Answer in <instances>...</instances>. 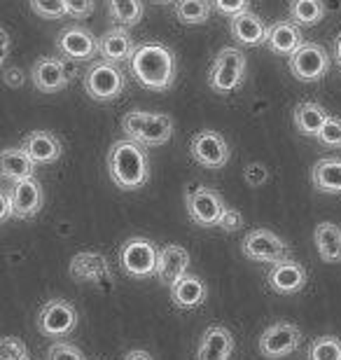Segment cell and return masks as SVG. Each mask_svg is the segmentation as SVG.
Wrapping results in <instances>:
<instances>
[{
  "label": "cell",
  "instance_id": "6da1fadb",
  "mask_svg": "<svg viewBox=\"0 0 341 360\" xmlns=\"http://www.w3.org/2000/svg\"><path fill=\"white\" fill-rule=\"evenodd\" d=\"M131 75L138 84L150 91H166L176 82L178 61L171 47L164 42H143L136 47L134 59L129 61Z\"/></svg>",
  "mask_w": 341,
  "mask_h": 360
},
{
  "label": "cell",
  "instance_id": "7a4b0ae2",
  "mask_svg": "<svg viewBox=\"0 0 341 360\" xmlns=\"http://www.w3.org/2000/svg\"><path fill=\"white\" fill-rule=\"evenodd\" d=\"M108 174L120 190L134 192L145 187L150 180V160L145 148L131 139L115 141L108 153Z\"/></svg>",
  "mask_w": 341,
  "mask_h": 360
},
{
  "label": "cell",
  "instance_id": "3957f363",
  "mask_svg": "<svg viewBox=\"0 0 341 360\" xmlns=\"http://www.w3.org/2000/svg\"><path fill=\"white\" fill-rule=\"evenodd\" d=\"M122 129L131 141L143 148H159L173 139V120L169 115L131 110L122 117Z\"/></svg>",
  "mask_w": 341,
  "mask_h": 360
},
{
  "label": "cell",
  "instance_id": "277c9868",
  "mask_svg": "<svg viewBox=\"0 0 341 360\" xmlns=\"http://www.w3.org/2000/svg\"><path fill=\"white\" fill-rule=\"evenodd\" d=\"M245 54L238 47H222L217 52L213 66L208 73V87L215 89L217 94H231L236 91L245 80Z\"/></svg>",
  "mask_w": 341,
  "mask_h": 360
},
{
  "label": "cell",
  "instance_id": "5b68a950",
  "mask_svg": "<svg viewBox=\"0 0 341 360\" xmlns=\"http://www.w3.org/2000/svg\"><path fill=\"white\" fill-rule=\"evenodd\" d=\"M84 91L89 94L94 101H112L117 98L127 87V75L122 73L117 63L110 61H94L89 68L84 70Z\"/></svg>",
  "mask_w": 341,
  "mask_h": 360
},
{
  "label": "cell",
  "instance_id": "8992f818",
  "mask_svg": "<svg viewBox=\"0 0 341 360\" xmlns=\"http://www.w3.org/2000/svg\"><path fill=\"white\" fill-rule=\"evenodd\" d=\"M241 253L252 262L278 264L283 260H290V246L271 229H252L245 234L241 241Z\"/></svg>",
  "mask_w": 341,
  "mask_h": 360
},
{
  "label": "cell",
  "instance_id": "52a82bcc",
  "mask_svg": "<svg viewBox=\"0 0 341 360\" xmlns=\"http://www.w3.org/2000/svg\"><path fill=\"white\" fill-rule=\"evenodd\" d=\"M159 248L145 236H134L120 250V262L131 278H148L157 274Z\"/></svg>",
  "mask_w": 341,
  "mask_h": 360
},
{
  "label": "cell",
  "instance_id": "ba28073f",
  "mask_svg": "<svg viewBox=\"0 0 341 360\" xmlns=\"http://www.w3.org/2000/svg\"><path fill=\"white\" fill-rule=\"evenodd\" d=\"M290 73L302 82H318L330 70V54L318 42H304L297 52L288 59Z\"/></svg>",
  "mask_w": 341,
  "mask_h": 360
},
{
  "label": "cell",
  "instance_id": "9c48e42d",
  "mask_svg": "<svg viewBox=\"0 0 341 360\" xmlns=\"http://www.w3.org/2000/svg\"><path fill=\"white\" fill-rule=\"evenodd\" d=\"M302 344V330L290 321H278L269 326L259 337V354L266 360H281L295 354Z\"/></svg>",
  "mask_w": 341,
  "mask_h": 360
},
{
  "label": "cell",
  "instance_id": "30bf717a",
  "mask_svg": "<svg viewBox=\"0 0 341 360\" xmlns=\"http://www.w3.org/2000/svg\"><path fill=\"white\" fill-rule=\"evenodd\" d=\"M185 204H187V215L192 218V222H197L199 227H206V229L220 225L222 211L227 208L220 197V192L210 190V187H204V185L187 192Z\"/></svg>",
  "mask_w": 341,
  "mask_h": 360
},
{
  "label": "cell",
  "instance_id": "8fae6325",
  "mask_svg": "<svg viewBox=\"0 0 341 360\" xmlns=\"http://www.w3.org/2000/svg\"><path fill=\"white\" fill-rule=\"evenodd\" d=\"M77 328V311L75 307L66 300H49L45 307L40 309L38 314V333L42 337H52V340H59V337L70 335L72 330Z\"/></svg>",
  "mask_w": 341,
  "mask_h": 360
},
{
  "label": "cell",
  "instance_id": "7c38bea8",
  "mask_svg": "<svg viewBox=\"0 0 341 360\" xmlns=\"http://www.w3.org/2000/svg\"><path fill=\"white\" fill-rule=\"evenodd\" d=\"M56 52L75 63L91 61L98 54V38L86 26H66L56 35Z\"/></svg>",
  "mask_w": 341,
  "mask_h": 360
},
{
  "label": "cell",
  "instance_id": "4fadbf2b",
  "mask_svg": "<svg viewBox=\"0 0 341 360\" xmlns=\"http://www.w3.org/2000/svg\"><path fill=\"white\" fill-rule=\"evenodd\" d=\"M68 271L72 281H77V283H94L105 288L115 283L108 257L101 253H91V250H82V253L72 255Z\"/></svg>",
  "mask_w": 341,
  "mask_h": 360
},
{
  "label": "cell",
  "instance_id": "5bb4252c",
  "mask_svg": "<svg viewBox=\"0 0 341 360\" xmlns=\"http://www.w3.org/2000/svg\"><path fill=\"white\" fill-rule=\"evenodd\" d=\"M190 153L194 157V162H199L201 167H206V169L227 167L229 157H231L229 143L217 131H210V129L194 134V139L190 143Z\"/></svg>",
  "mask_w": 341,
  "mask_h": 360
},
{
  "label": "cell",
  "instance_id": "9a60e30c",
  "mask_svg": "<svg viewBox=\"0 0 341 360\" xmlns=\"http://www.w3.org/2000/svg\"><path fill=\"white\" fill-rule=\"evenodd\" d=\"M31 82L40 94H56L68 87L70 73L66 63L56 56H40L31 68Z\"/></svg>",
  "mask_w": 341,
  "mask_h": 360
},
{
  "label": "cell",
  "instance_id": "2e32d148",
  "mask_svg": "<svg viewBox=\"0 0 341 360\" xmlns=\"http://www.w3.org/2000/svg\"><path fill=\"white\" fill-rule=\"evenodd\" d=\"M307 269L304 264H300L297 260H283L278 264H271L269 274H266V283L274 292L278 295H297L300 290H304L307 285Z\"/></svg>",
  "mask_w": 341,
  "mask_h": 360
},
{
  "label": "cell",
  "instance_id": "e0dca14e",
  "mask_svg": "<svg viewBox=\"0 0 341 360\" xmlns=\"http://www.w3.org/2000/svg\"><path fill=\"white\" fill-rule=\"evenodd\" d=\"M190 253L183 246L169 243V246L159 248V260H157V274L155 276L162 281V285H169V290L185 276L190 269Z\"/></svg>",
  "mask_w": 341,
  "mask_h": 360
},
{
  "label": "cell",
  "instance_id": "ac0fdd59",
  "mask_svg": "<svg viewBox=\"0 0 341 360\" xmlns=\"http://www.w3.org/2000/svg\"><path fill=\"white\" fill-rule=\"evenodd\" d=\"M10 197L14 206V218H21V220L38 215L42 208V201H45L42 185L35 178H26V180L14 183L10 187Z\"/></svg>",
  "mask_w": 341,
  "mask_h": 360
},
{
  "label": "cell",
  "instance_id": "d6986e66",
  "mask_svg": "<svg viewBox=\"0 0 341 360\" xmlns=\"http://www.w3.org/2000/svg\"><path fill=\"white\" fill-rule=\"evenodd\" d=\"M234 335L224 326H208L201 335L197 360H231L234 354Z\"/></svg>",
  "mask_w": 341,
  "mask_h": 360
},
{
  "label": "cell",
  "instance_id": "ffe728a7",
  "mask_svg": "<svg viewBox=\"0 0 341 360\" xmlns=\"http://www.w3.org/2000/svg\"><path fill=\"white\" fill-rule=\"evenodd\" d=\"M98 54L103 56V61L110 63H124L131 61L136 54L134 38L129 35L124 26H115L98 38Z\"/></svg>",
  "mask_w": 341,
  "mask_h": 360
},
{
  "label": "cell",
  "instance_id": "44dd1931",
  "mask_svg": "<svg viewBox=\"0 0 341 360\" xmlns=\"http://www.w3.org/2000/svg\"><path fill=\"white\" fill-rule=\"evenodd\" d=\"M229 31L234 35V40L243 47H257L266 45V33L269 26L257 17L255 12H241L229 21Z\"/></svg>",
  "mask_w": 341,
  "mask_h": 360
},
{
  "label": "cell",
  "instance_id": "7402d4cb",
  "mask_svg": "<svg viewBox=\"0 0 341 360\" xmlns=\"http://www.w3.org/2000/svg\"><path fill=\"white\" fill-rule=\"evenodd\" d=\"M21 148H24V153L33 160L35 167L54 164L63 153L61 141L49 131H31L24 139V143H21Z\"/></svg>",
  "mask_w": 341,
  "mask_h": 360
},
{
  "label": "cell",
  "instance_id": "603a6c76",
  "mask_svg": "<svg viewBox=\"0 0 341 360\" xmlns=\"http://www.w3.org/2000/svg\"><path fill=\"white\" fill-rule=\"evenodd\" d=\"M302 45H304V35L300 31V26L292 24V21H276V24L269 26L266 47H269L274 54L288 56L290 59Z\"/></svg>",
  "mask_w": 341,
  "mask_h": 360
},
{
  "label": "cell",
  "instance_id": "cb8c5ba5",
  "mask_svg": "<svg viewBox=\"0 0 341 360\" xmlns=\"http://www.w3.org/2000/svg\"><path fill=\"white\" fill-rule=\"evenodd\" d=\"M208 288L199 276L194 274H185L176 285L171 288V300L178 309H197L206 302Z\"/></svg>",
  "mask_w": 341,
  "mask_h": 360
},
{
  "label": "cell",
  "instance_id": "d4e9b609",
  "mask_svg": "<svg viewBox=\"0 0 341 360\" xmlns=\"http://www.w3.org/2000/svg\"><path fill=\"white\" fill-rule=\"evenodd\" d=\"M311 183L323 194H341V160L323 157L311 169Z\"/></svg>",
  "mask_w": 341,
  "mask_h": 360
},
{
  "label": "cell",
  "instance_id": "484cf974",
  "mask_svg": "<svg viewBox=\"0 0 341 360\" xmlns=\"http://www.w3.org/2000/svg\"><path fill=\"white\" fill-rule=\"evenodd\" d=\"M328 120H330L328 110H325L321 103H316V101H302V103L295 108V127H297V131L304 136L318 139V134L323 131Z\"/></svg>",
  "mask_w": 341,
  "mask_h": 360
},
{
  "label": "cell",
  "instance_id": "4316f807",
  "mask_svg": "<svg viewBox=\"0 0 341 360\" xmlns=\"http://www.w3.org/2000/svg\"><path fill=\"white\" fill-rule=\"evenodd\" d=\"M0 174L5 180L19 183V180L35 178V164L24 153V148H5L3 155H0Z\"/></svg>",
  "mask_w": 341,
  "mask_h": 360
},
{
  "label": "cell",
  "instance_id": "83f0119b",
  "mask_svg": "<svg viewBox=\"0 0 341 360\" xmlns=\"http://www.w3.org/2000/svg\"><path fill=\"white\" fill-rule=\"evenodd\" d=\"M314 241L323 262H341V227L335 222H321L314 232Z\"/></svg>",
  "mask_w": 341,
  "mask_h": 360
},
{
  "label": "cell",
  "instance_id": "f1b7e54d",
  "mask_svg": "<svg viewBox=\"0 0 341 360\" xmlns=\"http://www.w3.org/2000/svg\"><path fill=\"white\" fill-rule=\"evenodd\" d=\"M325 7L323 0H290L288 17L297 26H316L325 19Z\"/></svg>",
  "mask_w": 341,
  "mask_h": 360
},
{
  "label": "cell",
  "instance_id": "f546056e",
  "mask_svg": "<svg viewBox=\"0 0 341 360\" xmlns=\"http://www.w3.org/2000/svg\"><path fill=\"white\" fill-rule=\"evenodd\" d=\"M108 3V12H110L112 21H117L120 26H136L141 24L143 14H145V5L143 0H105Z\"/></svg>",
  "mask_w": 341,
  "mask_h": 360
},
{
  "label": "cell",
  "instance_id": "4dcf8cb0",
  "mask_svg": "<svg viewBox=\"0 0 341 360\" xmlns=\"http://www.w3.org/2000/svg\"><path fill=\"white\" fill-rule=\"evenodd\" d=\"M210 12H213L210 0H178L176 3V17L180 24L187 26L206 24L210 19Z\"/></svg>",
  "mask_w": 341,
  "mask_h": 360
},
{
  "label": "cell",
  "instance_id": "1f68e13d",
  "mask_svg": "<svg viewBox=\"0 0 341 360\" xmlns=\"http://www.w3.org/2000/svg\"><path fill=\"white\" fill-rule=\"evenodd\" d=\"M307 360H341V340L335 335H323L311 342Z\"/></svg>",
  "mask_w": 341,
  "mask_h": 360
},
{
  "label": "cell",
  "instance_id": "d6a6232c",
  "mask_svg": "<svg viewBox=\"0 0 341 360\" xmlns=\"http://www.w3.org/2000/svg\"><path fill=\"white\" fill-rule=\"evenodd\" d=\"M31 10L42 19H63L68 14L66 0H28Z\"/></svg>",
  "mask_w": 341,
  "mask_h": 360
},
{
  "label": "cell",
  "instance_id": "836d02e7",
  "mask_svg": "<svg viewBox=\"0 0 341 360\" xmlns=\"http://www.w3.org/2000/svg\"><path fill=\"white\" fill-rule=\"evenodd\" d=\"M45 360H86L84 354L70 342H56L47 349Z\"/></svg>",
  "mask_w": 341,
  "mask_h": 360
},
{
  "label": "cell",
  "instance_id": "e575fe53",
  "mask_svg": "<svg viewBox=\"0 0 341 360\" xmlns=\"http://www.w3.org/2000/svg\"><path fill=\"white\" fill-rule=\"evenodd\" d=\"M318 143H323V146H328V148H341V117L330 115L328 124L318 134Z\"/></svg>",
  "mask_w": 341,
  "mask_h": 360
},
{
  "label": "cell",
  "instance_id": "d590c367",
  "mask_svg": "<svg viewBox=\"0 0 341 360\" xmlns=\"http://www.w3.org/2000/svg\"><path fill=\"white\" fill-rule=\"evenodd\" d=\"M0 358L3 360L28 358V349L19 337H3V342H0Z\"/></svg>",
  "mask_w": 341,
  "mask_h": 360
},
{
  "label": "cell",
  "instance_id": "8d00e7d4",
  "mask_svg": "<svg viewBox=\"0 0 341 360\" xmlns=\"http://www.w3.org/2000/svg\"><path fill=\"white\" fill-rule=\"evenodd\" d=\"M210 5H213L215 12H220V14H224V17L234 19L236 14L248 12L250 0H210Z\"/></svg>",
  "mask_w": 341,
  "mask_h": 360
},
{
  "label": "cell",
  "instance_id": "74e56055",
  "mask_svg": "<svg viewBox=\"0 0 341 360\" xmlns=\"http://www.w3.org/2000/svg\"><path fill=\"white\" fill-rule=\"evenodd\" d=\"M266 178H269V171H266L264 164H259V162H252L245 167L243 171V180L248 183L250 187H259V185H264L266 183Z\"/></svg>",
  "mask_w": 341,
  "mask_h": 360
},
{
  "label": "cell",
  "instance_id": "f35d334b",
  "mask_svg": "<svg viewBox=\"0 0 341 360\" xmlns=\"http://www.w3.org/2000/svg\"><path fill=\"white\" fill-rule=\"evenodd\" d=\"M220 229H224V232H238V229L243 227V215H241V211H236V208H231V206H227L222 211V218H220V225H217Z\"/></svg>",
  "mask_w": 341,
  "mask_h": 360
},
{
  "label": "cell",
  "instance_id": "ab89813d",
  "mask_svg": "<svg viewBox=\"0 0 341 360\" xmlns=\"http://www.w3.org/2000/svg\"><path fill=\"white\" fill-rule=\"evenodd\" d=\"M66 10L72 19H86L94 12V0H66Z\"/></svg>",
  "mask_w": 341,
  "mask_h": 360
},
{
  "label": "cell",
  "instance_id": "60d3db41",
  "mask_svg": "<svg viewBox=\"0 0 341 360\" xmlns=\"http://www.w3.org/2000/svg\"><path fill=\"white\" fill-rule=\"evenodd\" d=\"M3 80L7 87H21V84H24V73H21L19 68H7L3 73Z\"/></svg>",
  "mask_w": 341,
  "mask_h": 360
},
{
  "label": "cell",
  "instance_id": "b9f144b4",
  "mask_svg": "<svg viewBox=\"0 0 341 360\" xmlns=\"http://www.w3.org/2000/svg\"><path fill=\"white\" fill-rule=\"evenodd\" d=\"M0 201H3V213H0V220L7 222L10 218H14V206H12L10 190H3V192H0Z\"/></svg>",
  "mask_w": 341,
  "mask_h": 360
},
{
  "label": "cell",
  "instance_id": "7bdbcfd3",
  "mask_svg": "<svg viewBox=\"0 0 341 360\" xmlns=\"http://www.w3.org/2000/svg\"><path fill=\"white\" fill-rule=\"evenodd\" d=\"M124 360H155L152 358L148 351H143V349H136V351H129V354L124 356Z\"/></svg>",
  "mask_w": 341,
  "mask_h": 360
},
{
  "label": "cell",
  "instance_id": "ee69618b",
  "mask_svg": "<svg viewBox=\"0 0 341 360\" xmlns=\"http://www.w3.org/2000/svg\"><path fill=\"white\" fill-rule=\"evenodd\" d=\"M0 35H3V61H5V59H7V54H10V33L3 31Z\"/></svg>",
  "mask_w": 341,
  "mask_h": 360
},
{
  "label": "cell",
  "instance_id": "f6af8a7d",
  "mask_svg": "<svg viewBox=\"0 0 341 360\" xmlns=\"http://www.w3.org/2000/svg\"><path fill=\"white\" fill-rule=\"evenodd\" d=\"M335 56H337V63L341 66V33H339V38L335 40Z\"/></svg>",
  "mask_w": 341,
  "mask_h": 360
},
{
  "label": "cell",
  "instance_id": "bcb514c9",
  "mask_svg": "<svg viewBox=\"0 0 341 360\" xmlns=\"http://www.w3.org/2000/svg\"><path fill=\"white\" fill-rule=\"evenodd\" d=\"M150 3H155V5H176L178 3V0H150Z\"/></svg>",
  "mask_w": 341,
  "mask_h": 360
},
{
  "label": "cell",
  "instance_id": "7dc6e473",
  "mask_svg": "<svg viewBox=\"0 0 341 360\" xmlns=\"http://www.w3.org/2000/svg\"><path fill=\"white\" fill-rule=\"evenodd\" d=\"M96 360H101V358H96Z\"/></svg>",
  "mask_w": 341,
  "mask_h": 360
}]
</instances>
